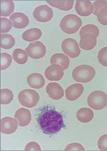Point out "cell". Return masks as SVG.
<instances>
[{
    "instance_id": "cell-15",
    "label": "cell",
    "mask_w": 107,
    "mask_h": 151,
    "mask_svg": "<svg viewBox=\"0 0 107 151\" xmlns=\"http://www.w3.org/2000/svg\"><path fill=\"white\" fill-rule=\"evenodd\" d=\"M14 117L17 120L20 127H25L30 123L32 116L29 110L24 108H20L16 111Z\"/></svg>"
},
{
    "instance_id": "cell-25",
    "label": "cell",
    "mask_w": 107,
    "mask_h": 151,
    "mask_svg": "<svg viewBox=\"0 0 107 151\" xmlns=\"http://www.w3.org/2000/svg\"><path fill=\"white\" fill-rule=\"evenodd\" d=\"M86 34H91L97 37L99 35V29L94 24H86L82 27L79 32V36L82 37Z\"/></svg>"
},
{
    "instance_id": "cell-8",
    "label": "cell",
    "mask_w": 107,
    "mask_h": 151,
    "mask_svg": "<svg viewBox=\"0 0 107 151\" xmlns=\"http://www.w3.org/2000/svg\"><path fill=\"white\" fill-rule=\"evenodd\" d=\"M26 52L29 56L33 59H40L46 54L45 46L40 42H35L30 43L26 48Z\"/></svg>"
},
{
    "instance_id": "cell-33",
    "label": "cell",
    "mask_w": 107,
    "mask_h": 151,
    "mask_svg": "<svg viewBox=\"0 0 107 151\" xmlns=\"http://www.w3.org/2000/svg\"><path fill=\"white\" fill-rule=\"evenodd\" d=\"M65 150H85V148L81 144L79 143H71L67 145V147L65 148Z\"/></svg>"
},
{
    "instance_id": "cell-11",
    "label": "cell",
    "mask_w": 107,
    "mask_h": 151,
    "mask_svg": "<svg viewBox=\"0 0 107 151\" xmlns=\"http://www.w3.org/2000/svg\"><path fill=\"white\" fill-rule=\"evenodd\" d=\"M84 91L83 85L79 83H75L66 89L65 91V96L69 101H74L81 96Z\"/></svg>"
},
{
    "instance_id": "cell-10",
    "label": "cell",
    "mask_w": 107,
    "mask_h": 151,
    "mask_svg": "<svg viewBox=\"0 0 107 151\" xmlns=\"http://www.w3.org/2000/svg\"><path fill=\"white\" fill-rule=\"evenodd\" d=\"M19 123L12 117L6 116L1 119V132L4 134H11L17 131Z\"/></svg>"
},
{
    "instance_id": "cell-2",
    "label": "cell",
    "mask_w": 107,
    "mask_h": 151,
    "mask_svg": "<svg viewBox=\"0 0 107 151\" xmlns=\"http://www.w3.org/2000/svg\"><path fill=\"white\" fill-rule=\"evenodd\" d=\"M95 75L94 68L86 65H79L75 67L72 73L73 78L79 83H88L94 79Z\"/></svg>"
},
{
    "instance_id": "cell-17",
    "label": "cell",
    "mask_w": 107,
    "mask_h": 151,
    "mask_svg": "<svg viewBox=\"0 0 107 151\" xmlns=\"http://www.w3.org/2000/svg\"><path fill=\"white\" fill-rule=\"evenodd\" d=\"M97 37L91 34H86L81 37L79 45L84 50H91L94 49L97 43Z\"/></svg>"
},
{
    "instance_id": "cell-26",
    "label": "cell",
    "mask_w": 107,
    "mask_h": 151,
    "mask_svg": "<svg viewBox=\"0 0 107 151\" xmlns=\"http://www.w3.org/2000/svg\"><path fill=\"white\" fill-rule=\"evenodd\" d=\"M0 91H1V104H10L14 98L12 91L9 89H1Z\"/></svg>"
},
{
    "instance_id": "cell-34",
    "label": "cell",
    "mask_w": 107,
    "mask_h": 151,
    "mask_svg": "<svg viewBox=\"0 0 107 151\" xmlns=\"http://www.w3.org/2000/svg\"><path fill=\"white\" fill-rule=\"evenodd\" d=\"M24 150L27 151H30V150H37L40 151L41 147L39 144H37L35 142H31L28 143L25 146Z\"/></svg>"
},
{
    "instance_id": "cell-24",
    "label": "cell",
    "mask_w": 107,
    "mask_h": 151,
    "mask_svg": "<svg viewBox=\"0 0 107 151\" xmlns=\"http://www.w3.org/2000/svg\"><path fill=\"white\" fill-rule=\"evenodd\" d=\"M14 10V4L12 1H1V17H9Z\"/></svg>"
},
{
    "instance_id": "cell-13",
    "label": "cell",
    "mask_w": 107,
    "mask_h": 151,
    "mask_svg": "<svg viewBox=\"0 0 107 151\" xmlns=\"http://www.w3.org/2000/svg\"><path fill=\"white\" fill-rule=\"evenodd\" d=\"M46 93L52 99L58 100L64 96L65 92L60 84L58 83H50L46 86Z\"/></svg>"
},
{
    "instance_id": "cell-31",
    "label": "cell",
    "mask_w": 107,
    "mask_h": 151,
    "mask_svg": "<svg viewBox=\"0 0 107 151\" xmlns=\"http://www.w3.org/2000/svg\"><path fill=\"white\" fill-rule=\"evenodd\" d=\"M93 6H94V8L93 14L96 16L98 12L102 8H106V7H107V1H94V4H93Z\"/></svg>"
},
{
    "instance_id": "cell-1",
    "label": "cell",
    "mask_w": 107,
    "mask_h": 151,
    "mask_svg": "<svg viewBox=\"0 0 107 151\" xmlns=\"http://www.w3.org/2000/svg\"><path fill=\"white\" fill-rule=\"evenodd\" d=\"M39 126L44 134L53 135L58 133L65 127L63 116L53 108L45 107L39 114Z\"/></svg>"
},
{
    "instance_id": "cell-3",
    "label": "cell",
    "mask_w": 107,
    "mask_h": 151,
    "mask_svg": "<svg viewBox=\"0 0 107 151\" xmlns=\"http://www.w3.org/2000/svg\"><path fill=\"white\" fill-rule=\"evenodd\" d=\"M82 25L80 17L75 14H69L64 17L60 22V27L64 33L69 34L75 33Z\"/></svg>"
},
{
    "instance_id": "cell-20",
    "label": "cell",
    "mask_w": 107,
    "mask_h": 151,
    "mask_svg": "<svg viewBox=\"0 0 107 151\" xmlns=\"http://www.w3.org/2000/svg\"><path fill=\"white\" fill-rule=\"evenodd\" d=\"M42 35V32L40 29L37 28H33L28 29L22 33V37L24 41L28 42H31L36 41L41 38Z\"/></svg>"
},
{
    "instance_id": "cell-21",
    "label": "cell",
    "mask_w": 107,
    "mask_h": 151,
    "mask_svg": "<svg viewBox=\"0 0 107 151\" xmlns=\"http://www.w3.org/2000/svg\"><path fill=\"white\" fill-rule=\"evenodd\" d=\"M47 3L60 10L69 11L73 7V1H47Z\"/></svg>"
},
{
    "instance_id": "cell-32",
    "label": "cell",
    "mask_w": 107,
    "mask_h": 151,
    "mask_svg": "<svg viewBox=\"0 0 107 151\" xmlns=\"http://www.w3.org/2000/svg\"><path fill=\"white\" fill-rule=\"evenodd\" d=\"M98 146L101 150L107 151V134L102 135L98 141Z\"/></svg>"
},
{
    "instance_id": "cell-9",
    "label": "cell",
    "mask_w": 107,
    "mask_h": 151,
    "mask_svg": "<svg viewBox=\"0 0 107 151\" xmlns=\"http://www.w3.org/2000/svg\"><path fill=\"white\" fill-rule=\"evenodd\" d=\"M45 76L50 81H59L64 76V69L58 65H52L45 70Z\"/></svg>"
},
{
    "instance_id": "cell-27",
    "label": "cell",
    "mask_w": 107,
    "mask_h": 151,
    "mask_svg": "<svg viewBox=\"0 0 107 151\" xmlns=\"http://www.w3.org/2000/svg\"><path fill=\"white\" fill-rule=\"evenodd\" d=\"M12 61V58L10 54L7 53L1 54V70L7 69L10 67Z\"/></svg>"
},
{
    "instance_id": "cell-23",
    "label": "cell",
    "mask_w": 107,
    "mask_h": 151,
    "mask_svg": "<svg viewBox=\"0 0 107 151\" xmlns=\"http://www.w3.org/2000/svg\"><path fill=\"white\" fill-rule=\"evenodd\" d=\"M15 39L9 34H1L0 37V46L1 48L8 50L15 45Z\"/></svg>"
},
{
    "instance_id": "cell-14",
    "label": "cell",
    "mask_w": 107,
    "mask_h": 151,
    "mask_svg": "<svg viewBox=\"0 0 107 151\" xmlns=\"http://www.w3.org/2000/svg\"><path fill=\"white\" fill-rule=\"evenodd\" d=\"M10 20L16 29H23L29 23L28 17L23 13L16 12L10 16Z\"/></svg>"
},
{
    "instance_id": "cell-16",
    "label": "cell",
    "mask_w": 107,
    "mask_h": 151,
    "mask_svg": "<svg viewBox=\"0 0 107 151\" xmlns=\"http://www.w3.org/2000/svg\"><path fill=\"white\" fill-rule=\"evenodd\" d=\"M29 86L34 89H40L45 85L44 77L39 73H35L29 75L27 79Z\"/></svg>"
},
{
    "instance_id": "cell-12",
    "label": "cell",
    "mask_w": 107,
    "mask_h": 151,
    "mask_svg": "<svg viewBox=\"0 0 107 151\" xmlns=\"http://www.w3.org/2000/svg\"><path fill=\"white\" fill-rule=\"evenodd\" d=\"M75 10L81 17H88L94 12V6L90 1H77L75 3Z\"/></svg>"
},
{
    "instance_id": "cell-5",
    "label": "cell",
    "mask_w": 107,
    "mask_h": 151,
    "mask_svg": "<svg viewBox=\"0 0 107 151\" xmlns=\"http://www.w3.org/2000/svg\"><path fill=\"white\" fill-rule=\"evenodd\" d=\"M19 101L23 106L27 108H33L38 104L39 95L35 90L27 89L19 93Z\"/></svg>"
},
{
    "instance_id": "cell-28",
    "label": "cell",
    "mask_w": 107,
    "mask_h": 151,
    "mask_svg": "<svg viewBox=\"0 0 107 151\" xmlns=\"http://www.w3.org/2000/svg\"><path fill=\"white\" fill-rule=\"evenodd\" d=\"M0 21H1V31L0 32L1 34H5V33H8L11 30L12 27V23L10 20L7 19L6 18L1 17Z\"/></svg>"
},
{
    "instance_id": "cell-18",
    "label": "cell",
    "mask_w": 107,
    "mask_h": 151,
    "mask_svg": "<svg viewBox=\"0 0 107 151\" xmlns=\"http://www.w3.org/2000/svg\"><path fill=\"white\" fill-rule=\"evenodd\" d=\"M50 63L52 65H61L64 70L67 69L69 67L70 60L69 57L65 54L58 53L55 54L51 57Z\"/></svg>"
},
{
    "instance_id": "cell-4",
    "label": "cell",
    "mask_w": 107,
    "mask_h": 151,
    "mask_svg": "<svg viewBox=\"0 0 107 151\" xmlns=\"http://www.w3.org/2000/svg\"><path fill=\"white\" fill-rule=\"evenodd\" d=\"M88 104L91 109L99 111L107 106V95L101 90L92 91L88 98Z\"/></svg>"
},
{
    "instance_id": "cell-29",
    "label": "cell",
    "mask_w": 107,
    "mask_h": 151,
    "mask_svg": "<svg viewBox=\"0 0 107 151\" xmlns=\"http://www.w3.org/2000/svg\"><path fill=\"white\" fill-rule=\"evenodd\" d=\"M97 18L98 22L102 25L106 26L107 25V7L102 8L101 10L98 12Z\"/></svg>"
},
{
    "instance_id": "cell-30",
    "label": "cell",
    "mask_w": 107,
    "mask_h": 151,
    "mask_svg": "<svg viewBox=\"0 0 107 151\" xmlns=\"http://www.w3.org/2000/svg\"><path fill=\"white\" fill-rule=\"evenodd\" d=\"M98 58L102 66L107 67V47H104L100 50L98 54Z\"/></svg>"
},
{
    "instance_id": "cell-19",
    "label": "cell",
    "mask_w": 107,
    "mask_h": 151,
    "mask_svg": "<svg viewBox=\"0 0 107 151\" xmlns=\"http://www.w3.org/2000/svg\"><path fill=\"white\" fill-rule=\"evenodd\" d=\"M76 116L77 120L80 122L88 123L94 119V112L91 109L82 108L77 112Z\"/></svg>"
},
{
    "instance_id": "cell-6",
    "label": "cell",
    "mask_w": 107,
    "mask_h": 151,
    "mask_svg": "<svg viewBox=\"0 0 107 151\" xmlns=\"http://www.w3.org/2000/svg\"><path fill=\"white\" fill-rule=\"evenodd\" d=\"M62 50L64 53L71 58L78 57L81 54L79 45L76 40L72 38L65 39L62 43Z\"/></svg>"
},
{
    "instance_id": "cell-7",
    "label": "cell",
    "mask_w": 107,
    "mask_h": 151,
    "mask_svg": "<svg viewBox=\"0 0 107 151\" xmlns=\"http://www.w3.org/2000/svg\"><path fill=\"white\" fill-rule=\"evenodd\" d=\"M53 11L48 6L42 5L36 8L33 11V17L38 22H47L53 18Z\"/></svg>"
},
{
    "instance_id": "cell-22",
    "label": "cell",
    "mask_w": 107,
    "mask_h": 151,
    "mask_svg": "<svg viewBox=\"0 0 107 151\" xmlns=\"http://www.w3.org/2000/svg\"><path fill=\"white\" fill-rule=\"evenodd\" d=\"M12 57L16 63L20 65H24L28 60V54H27V52L20 48L14 50Z\"/></svg>"
}]
</instances>
